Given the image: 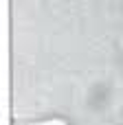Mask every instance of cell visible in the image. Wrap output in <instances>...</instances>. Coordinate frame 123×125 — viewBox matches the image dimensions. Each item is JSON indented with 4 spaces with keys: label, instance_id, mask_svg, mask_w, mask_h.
Wrapping results in <instances>:
<instances>
[{
    "label": "cell",
    "instance_id": "cell-1",
    "mask_svg": "<svg viewBox=\"0 0 123 125\" xmlns=\"http://www.w3.org/2000/svg\"><path fill=\"white\" fill-rule=\"evenodd\" d=\"M26 125H68L62 119H48V121H40V123H26Z\"/></svg>",
    "mask_w": 123,
    "mask_h": 125
}]
</instances>
